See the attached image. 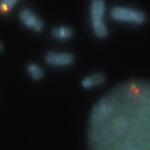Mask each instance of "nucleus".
Returning a JSON list of instances; mask_svg holds the SVG:
<instances>
[{"instance_id":"20e7f679","label":"nucleus","mask_w":150,"mask_h":150,"mask_svg":"<svg viewBox=\"0 0 150 150\" xmlns=\"http://www.w3.org/2000/svg\"><path fill=\"white\" fill-rule=\"evenodd\" d=\"M45 60L49 65L56 67H66L73 63L74 57L69 52L57 53L52 51L46 54Z\"/></svg>"},{"instance_id":"39448f33","label":"nucleus","mask_w":150,"mask_h":150,"mask_svg":"<svg viewBox=\"0 0 150 150\" xmlns=\"http://www.w3.org/2000/svg\"><path fill=\"white\" fill-rule=\"evenodd\" d=\"M105 81V76L102 73H97L90 76L85 77L82 81V85L84 88L90 89L102 85Z\"/></svg>"},{"instance_id":"0eeeda50","label":"nucleus","mask_w":150,"mask_h":150,"mask_svg":"<svg viewBox=\"0 0 150 150\" xmlns=\"http://www.w3.org/2000/svg\"><path fill=\"white\" fill-rule=\"evenodd\" d=\"M27 70L34 80H40L44 76V72L43 70L35 64H30L27 67Z\"/></svg>"},{"instance_id":"f03ea898","label":"nucleus","mask_w":150,"mask_h":150,"mask_svg":"<svg viewBox=\"0 0 150 150\" xmlns=\"http://www.w3.org/2000/svg\"><path fill=\"white\" fill-rule=\"evenodd\" d=\"M110 16L116 21L135 25H141L146 20L145 15L142 11L121 6H116L112 8Z\"/></svg>"},{"instance_id":"423d86ee","label":"nucleus","mask_w":150,"mask_h":150,"mask_svg":"<svg viewBox=\"0 0 150 150\" xmlns=\"http://www.w3.org/2000/svg\"><path fill=\"white\" fill-rule=\"evenodd\" d=\"M52 35L54 39L59 41H65L70 39L73 35L72 30L65 26H60L53 29Z\"/></svg>"},{"instance_id":"7ed1b4c3","label":"nucleus","mask_w":150,"mask_h":150,"mask_svg":"<svg viewBox=\"0 0 150 150\" xmlns=\"http://www.w3.org/2000/svg\"><path fill=\"white\" fill-rule=\"evenodd\" d=\"M19 18L25 26L34 31L40 32L43 28L42 21L28 8H24L20 11Z\"/></svg>"},{"instance_id":"f257e3e1","label":"nucleus","mask_w":150,"mask_h":150,"mask_svg":"<svg viewBox=\"0 0 150 150\" xmlns=\"http://www.w3.org/2000/svg\"><path fill=\"white\" fill-rule=\"evenodd\" d=\"M106 4L104 0H92L90 6V18L93 30L95 35L103 39L108 34V28L104 19Z\"/></svg>"},{"instance_id":"6e6552de","label":"nucleus","mask_w":150,"mask_h":150,"mask_svg":"<svg viewBox=\"0 0 150 150\" xmlns=\"http://www.w3.org/2000/svg\"><path fill=\"white\" fill-rule=\"evenodd\" d=\"M18 0H1L0 1V10L3 12L8 11L13 8L18 3Z\"/></svg>"},{"instance_id":"1a4fd4ad","label":"nucleus","mask_w":150,"mask_h":150,"mask_svg":"<svg viewBox=\"0 0 150 150\" xmlns=\"http://www.w3.org/2000/svg\"><path fill=\"white\" fill-rule=\"evenodd\" d=\"M3 49H4V47H3V45H2V43H0V53H1V52H3Z\"/></svg>"}]
</instances>
